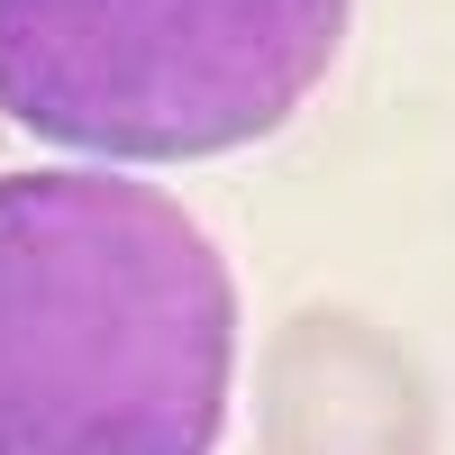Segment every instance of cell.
I'll return each instance as SVG.
<instances>
[{"instance_id":"3957f363","label":"cell","mask_w":455,"mask_h":455,"mask_svg":"<svg viewBox=\"0 0 455 455\" xmlns=\"http://www.w3.org/2000/svg\"><path fill=\"white\" fill-rule=\"evenodd\" d=\"M264 455H428V392L347 310L291 319L264 364Z\"/></svg>"},{"instance_id":"7a4b0ae2","label":"cell","mask_w":455,"mask_h":455,"mask_svg":"<svg viewBox=\"0 0 455 455\" xmlns=\"http://www.w3.org/2000/svg\"><path fill=\"white\" fill-rule=\"evenodd\" d=\"M355 0H0V119L100 164H210L328 83Z\"/></svg>"},{"instance_id":"6da1fadb","label":"cell","mask_w":455,"mask_h":455,"mask_svg":"<svg viewBox=\"0 0 455 455\" xmlns=\"http://www.w3.org/2000/svg\"><path fill=\"white\" fill-rule=\"evenodd\" d=\"M237 274L128 173H0V455H210Z\"/></svg>"}]
</instances>
